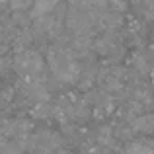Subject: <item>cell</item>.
Wrapping results in <instances>:
<instances>
[{
    "label": "cell",
    "instance_id": "8",
    "mask_svg": "<svg viewBox=\"0 0 154 154\" xmlns=\"http://www.w3.org/2000/svg\"><path fill=\"white\" fill-rule=\"evenodd\" d=\"M102 23H103V26H109V27H117V26L121 23L119 12H113V14H107V16L103 14V18H102Z\"/></svg>",
    "mask_w": 154,
    "mask_h": 154
},
{
    "label": "cell",
    "instance_id": "5",
    "mask_svg": "<svg viewBox=\"0 0 154 154\" xmlns=\"http://www.w3.org/2000/svg\"><path fill=\"white\" fill-rule=\"evenodd\" d=\"M55 8H57V0H35L31 16H33V18H39V16L51 14Z\"/></svg>",
    "mask_w": 154,
    "mask_h": 154
},
{
    "label": "cell",
    "instance_id": "7",
    "mask_svg": "<svg viewBox=\"0 0 154 154\" xmlns=\"http://www.w3.org/2000/svg\"><path fill=\"white\" fill-rule=\"evenodd\" d=\"M55 18H51L49 14L45 16H39V18H35V27H37L39 31H43V33H47V31H51V27L55 26Z\"/></svg>",
    "mask_w": 154,
    "mask_h": 154
},
{
    "label": "cell",
    "instance_id": "4",
    "mask_svg": "<svg viewBox=\"0 0 154 154\" xmlns=\"http://www.w3.org/2000/svg\"><path fill=\"white\" fill-rule=\"evenodd\" d=\"M125 154H154V144L150 140H133Z\"/></svg>",
    "mask_w": 154,
    "mask_h": 154
},
{
    "label": "cell",
    "instance_id": "2",
    "mask_svg": "<svg viewBox=\"0 0 154 154\" xmlns=\"http://www.w3.org/2000/svg\"><path fill=\"white\" fill-rule=\"evenodd\" d=\"M14 68L27 78L39 76L43 70V57L37 51H27V49L18 51L14 57Z\"/></svg>",
    "mask_w": 154,
    "mask_h": 154
},
{
    "label": "cell",
    "instance_id": "10",
    "mask_svg": "<svg viewBox=\"0 0 154 154\" xmlns=\"http://www.w3.org/2000/svg\"><path fill=\"white\" fill-rule=\"evenodd\" d=\"M135 66L139 68V70H143V72L148 70V68H146V60H144L143 57H135Z\"/></svg>",
    "mask_w": 154,
    "mask_h": 154
},
{
    "label": "cell",
    "instance_id": "9",
    "mask_svg": "<svg viewBox=\"0 0 154 154\" xmlns=\"http://www.w3.org/2000/svg\"><path fill=\"white\" fill-rule=\"evenodd\" d=\"M8 2H10L12 10H16V12H22V10H26V8H27L29 0H8Z\"/></svg>",
    "mask_w": 154,
    "mask_h": 154
},
{
    "label": "cell",
    "instance_id": "6",
    "mask_svg": "<svg viewBox=\"0 0 154 154\" xmlns=\"http://www.w3.org/2000/svg\"><path fill=\"white\" fill-rule=\"evenodd\" d=\"M23 143H20V140H6V143L2 144V148H0V154H22L23 152Z\"/></svg>",
    "mask_w": 154,
    "mask_h": 154
},
{
    "label": "cell",
    "instance_id": "3",
    "mask_svg": "<svg viewBox=\"0 0 154 154\" xmlns=\"http://www.w3.org/2000/svg\"><path fill=\"white\" fill-rule=\"evenodd\" d=\"M131 129L139 133H152L154 131V115L152 113H143L135 115L131 119Z\"/></svg>",
    "mask_w": 154,
    "mask_h": 154
},
{
    "label": "cell",
    "instance_id": "1",
    "mask_svg": "<svg viewBox=\"0 0 154 154\" xmlns=\"http://www.w3.org/2000/svg\"><path fill=\"white\" fill-rule=\"evenodd\" d=\"M49 64L57 78L64 82H74L80 74V66L76 60H72L64 51H53L49 55Z\"/></svg>",
    "mask_w": 154,
    "mask_h": 154
}]
</instances>
